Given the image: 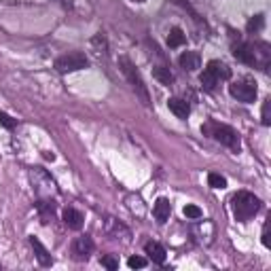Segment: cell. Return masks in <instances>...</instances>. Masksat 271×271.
Listing matches in <instances>:
<instances>
[{"label": "cell", "mask_w": 271, "mask_h": 271, "mask_svg": "<svg viewBox=\"0 0 271 271\" xmlns=\"http://www.w3.org/2000/svg\"><path fill=\"white\" fill-rule=\"evenodd\" d=\"M83 220H85L83 214L78 210H75V208H66V210H64V223H66L68 229L78 231L83 227Z\"/></svg>", "instance_id": "cell-13"}, {"label": "cell", "mask_w": 271, "mask_h": 271, "mask_svg": "<svg viewBox=\"0 0 271 271\" xmlns=\"http://www.w3.org/2000/svg\"><path fill=\"white\" fill-rule=\"evenodd\" d=\"M182 42H184V32H182L180 28H172V32L168 36V45L172 49H176V47H180Z\"/></svg>", "instance_id": "cell-21"}, {"label": "cell", "mask_w": 271, "mask_h": 271, "mask_svg": "<svg viewBox=\"0 0 271 271\" xmlns=\"http://www.w3.org/2000/svg\"><path fill=\"white\" fill-rule=\"evenodd\" d=\"M153 214H155V218H157V223H165V220L170 218V214H172V203L165 199V197H159L157 203H155V208H153Z\"/></svg>", "instance_id": "cell-12"}, {"label": "cell", "mask_w": 271, "mask_h": 271, "mask_svg": "<svg viewBox=\"0 0 271 271\" xmlns=\"http://www.w3.org/2000/svg\"><path fill=\"white\" fill-rule=\"evenodd\" d=\"M91 252H94V239L89 235H81L72 242V254H75V258H78V261H87Z\"/></svg>", "instance_id": "cell-8"}, {"label": "cell", "mask_w": 271, "mask_h": 271, "mask_svg": "<svg viewBox=\"0 0 271 271\" xmlns=\"http://www.w3.org/2000/svg\"><path fill=\"white\" fill-rule=\"evenodd\" d=\"M261 121H263V125H271V100H265L263 102Z\"/></svg>", "instance_id": "cell-24"}, {"label": "cell", "mask_w": 271, "mask_h": 271, "mask_svg": "<svg viewBox=\"0 0 271 271\" xmlns=\"http://www.w3.org/2000/svg\"><path fill=\"white\" fill-rule=\"evenodd\" d=\"M184 216L187 218H193V220H197V218H201V210L197 206H184Z\"/></svg>", "instance_id": "cell-27"}, {"label": "cell", "mask_w": 271, "mask_h": 271, "mask_svg": "<svg viewBox=\"0 0 271 271\" xmlns=\"http://www.w3.org/2000/svg\"><path fill=\"white\" fill-rule=\"evenodd\" d=\"M127 265L132 269H142V267H146V258H142V256H132L127 261Z\"/></svg>", "instance_id": "cell-28"}, {"label": "cell", "mask_w": 271, "mask_h": 271, "mask_svg": "<svg viewBox=\"0 0 271 271\" xmlns=\"http://www.w3.org/2000/svg\"><path fill=\"white\" fill-rule=\"evenodd\" d=\"M89 66V59L87 55L81 53V51H75V53H66L61 58L55 59V70L66 75V72H75V70H85Z\"/></svg>", "instance_id": "cell-4"}, {"label": "cell", "mask_w": 271, "mask_h": 271, "mask_svg": "<svg viewBox=\"0 0 271 271\" xmlns=\"http://www.w3.org/2000/svg\"><path fill=\"white\" fill-rule=\"evenodd\" d=\"M144 250H146V254L153 258V263H157V265H163L165 263V248H163L161 244L149 242V244L144 246Z\"/></svg>", "instance_id": "cell-16"}, {"label": "cell", "mask_w": 271, "mask_h": 271, "mask_svg": "<svg viewBox=\"0 0 271 271\" xmlns=\"http://www.w3.org/2000/svg\"><path fill=\"white\" fill-rule=\"evenodd\" d=\"M36 208H39V214H40L42 223H49V218H53V214H55V203H53V199H39Z\"/></svg>", "instance_id": "cell-17"}, {"label": "cell", "mask_w": 271, "mask_h": 271, "mask_svg": "<svg viewBox=\"0 0 271 271\" xmlns=\"http://www.w3.org/2000/svg\"><path fill=\"white\" fill-rule=\"evenodd\" d=\"M252 55H254V68L265 70L271 59V47L263 40H256V42H252Z\"/></svg>", "instance_id": "cell-7"}, {"label": "cell", "mask_w": 271, "mask_h": 271, "mask_svg": "<svg viewBox=\"0 0 271 271\" xmlns=\"http://www.w3.org/2000/svg\"><path fill=\"white\" fill-rule=\"evenodd\" d=\"M30 246H32V250H34L36 261H39L42 267H51V265H53V258H51V254H49V250L40 244V239H39V237H30Z\"/></svg>", "instance_id": "cell-9"}, {"label": "cell", "mask_w": 271, "mask_h": 271, "mask_svg": "<svg viewBox=\"0 0 271 271\" xmlns=\"http://www.w3.org/2000/svg\"><path fill=\"white\" fill-rule=\"evenodd\" d=\"M201 134H206L208 138H214L216 142L229 146V149H233V151H239V146H242L239 144V136H237L235 129L229 127V125H223V123H216V121L206 123V125L201 127Z\"/></svg>", "instance_id": "cell-2"}, {"label": "cell", "mask_w": 271, "mask_h": 271, "mask_svg": "<svg viewBox=\"0 0 271 271\" xmlns=\"http://www.w3.org/2000/svg\"><path fill=\"white\" fill-rule=\"evenodd\" d=\"M229 94L235 97L237 102H246V104H250V102H254L256 100V85L254 83H250V81H235V83H231L229 85Z\"/></svg>", "instance_id": "cell-6"}, {"label": "cell", "mask_w": 271, "mask_h": 271, "mask_svg": "<svg viewBox=\"0 0 271 271\" xmlns=\"http://www.w3.org/2000/svg\"><path fill=\"white\" fill-rule=\"evenodd\" d=\"M178 61H180V66L184 68V70H189V72H195L197 68L201 66V58H199V53H197V51H184Z\"/></svg>", "instance_id": "cell-14"}, {"label": "cell", "mask_w": 271, "mask_h": 271, "mask_svg": "<svg viewBox=\"0 0 271 271\" xmlns=\"http://www.w3.org/2000/svg\"><path fill=\"white\" fill-rule=\"evenodd\" d=\"M134 2H144V0H134Z\"/></svg>", "instance_id": "cell-32"}, {"label": "cell", "mask_w": 271, "mask_h": 271, "mask_svg": "<svg viewBox=\"0 0 271 271\" xmlns=\"http://www.w3.org/2000/svg\"><path fill=\"white\" fill-rule=\"evenodd\" d=\"M153 77H155L159 83H163V85H172V83H174V75H172L170 68H165V66H155Z\"/></svg>", "instance_id": "cell-18"}, {"label": "cell", "mask_w": 271, "mask_h": 271, "mask_svg": "<svg viewBox=\"0 0 271 271\" xmlns=\"http://www.w3.org/2000/svg\"><path fill=\"white\" fill-rule=\"evenodd\" d=\"M102 265H104L106 269L115 271V269H119V258L113 256V254H106V256H102Z\"/></svg>", "instance_id": "cell-25"}, {"label": "cell", "mask_w": 271, "mask_h": 271, "mask_svg": "<svg viewBox=\"0 0 271 271\" xmlns=\"http://www.w3.org/2000/svg\"><path fill=\"white\" fill-rule=\"evenodd\" d=\"M208 70L212 72L214 77L218 78H223V81H227V78H231V68L223 64V61H218V59H212V61H208Z\"/></svg>", "instance_id": "cell-15"}, {"label": "cell", "mask_w": 271, "mask_h": 271, "mask_svg": "<svg viewBox=\"0 0 271 271\" xmlns=\"http://www.w3.org/2000/svg\"><path fill=\"white\" fill-rule=\"evenodd\" d=\"M265 28V15H254V17H250L248 23H246V30H248L250 34H256V32H261V30Z\"/></svg>", "instance_id": "cell-20"}, {"label": "cell", "mask_w": 271, "mask_h": 271, "mask_svg": "<svg viewBox=\"0 0 271 271\" xmlns=\"http://www.w3.org/2000/svg\"><path fill=\"white\" fill-rule=\"evenodd\" d=\"M0 125L7 127V129H13L17 125V121L13 119V116H9L7 113H2V110H0Z\"/></svg>", "instance_id": "cell-26"}, {"label": "cell", "mask_w": 271, "mask_h": 271, "mask_svg": "<svg viewBox=\"0 0 271 271\" xmlns=\"http://www.w3.org/2000/svg\"><path fill=\"white\" fill-rule=\"evenodd\" d=\"M258 210H261V199L256 195L248 193V191H239L233 195V216L239 223L250 220Z\"/></svg>", "instance_id": "cell-1"}, {"label": "cell", "mask_w": 271, "mask_h": 271, "mask_svg": "<svg viewBox=\"0 0 271 271\" xmlns=\"http://www.w3.org/2000/svg\"><path fill=\"white\" fill-rule=\"evenodd\" d=\"M30 176H32V184H34V189H36V195H39L40 199H49L51 195L58 193L55 180L42 168L32 170V174H30Z\"/></svg>", "instance_id": "cell-5"}, {"label": "cell", "mask_w": 271, "mask_h": 271, "mask_svg": "<svg viewBox=\"0 0 271 271\" xmlns=\"http://www.w3.org/2000/svg\"><path fill=\"white\" fill-rule=\"evenodd\" d=\"M106 225H108V227H106L108 233H113V235H119V233H125V235H129V231L125 229V227L119 225V223H116V220H113V218H108Z\"/></svg>", "instance_id": "cell-23"}, {"label": "cell", "mask_w": 271, "mask_h": 271, "mask_svg": "<svg viewBox=\"0 0 271 271\" xmlns=\"http://www.w3.org/2000/svg\"><path fill=\"white\" fill-rule=\"evenodd\" d=\"M233 55H235V59L244 61V64L254 66V55H252V45H248V42H237V45H233Z\"/></svg>", "instance_id": "cell-10"}, {"label": "cell", "mask_w": 271, "mask_h": 271, "mask_svg": "<svg viewBox=\"0 0 271 271\" xmlns=\"http://www.w3.org/2000/svg\"><path fill=\"white\" fill-rule=\"evenodd\" d=\"M119 66H121V72L127 77V81L132 83V87L136 91V96L142 100V104H146L149 106L151 104V96H149V89H146V85L142 81V77H140L138 68L134 66V61L129 58H119Z\"/></svg>", "instance_id": "cell-3"}, {"label": "cell", "mask_w": 271, "mask_h": 271, "mask_svg": "<svg viewBox=\"0 0 271 271\" xmlns=\"http://www.w3.org/2000/svg\"><path fill=\"white\" fill-rule=\"evenodd\" d=\"M208 184H210L212 189H225L227 187V178L225 176H220V174H212L208 176Z\"/></svg>", "instance_id": "cell-22"}, {"label": "cell", "mask_w": 271, "mask_h": 271, "mask_svg": "<svg viewBox=\"0 0 271 271\" xmlns=\"http://www.w3.org/2000/svg\"><path fill=\"white\" fill-rule=\"evenodd\" d=\"M263 244L267 246V248H269V246H271V242H269V223L265 225V229H263Z\"/></svg>", "instance_id": "cell-29"}, {"label": "cell", "mask_w": 271, "mask_h": 271, "mask_svg": "<svg viewBox=\"0 0 271 271\" xmlns=\"http://www.w3.org/2000/svg\"><path fill=\"white\" fill-rule=\"evenodd\" d=\"M199 83H201V87L206 89V91H214V87H216V83H218V78L206 68V70L199 75Z\"/></svg>", "instance_id": "cell-19"}, {"label": "cell", "mask_w": 271, "mask_h": 271, "mask_svg": "<svg viewBox=\"0 0 271 271\" xmlns=\"http://www.w3.org/2000/svg\"><path fill=\"white\" fill-rule=\"evenodd\" d=\"M58 2H61L66 9H72V2H70V0H58Z\"/></svg>", "instance_id": "cell-31"}, {"label": "cell", "mask_w": 271, "mask_h": 271, "mask_svg": "<svg viewBox=\"0 0 271 271\" xmlns=\"http://www.w3.org/2000/svg\"><path fill=\"white\" fill-rule=\"evenodd\" d=\"M174 2H178V4H180V7H184V9H189L191 11V13H193V9H191V4H189V0H174ZM195 15V13H193Z\"/></svg>", "instance_id": "cell-30"}, {"label": "cell", "mask_w": 271, "mask_h": 271, "mask_svg": "<svg viewBox=\"0 0 271 271\" xmlns=\"http://www.w3.org/2000/svg\"><path fill=\"white\" fill-rule=\"evenodd\" d=\"M168 108L178 116V119H187L189 113H191L189 102L182 100V97H170V100H168Z\"/></svg>", "instance_id": "cell-11"}]
</instances>
